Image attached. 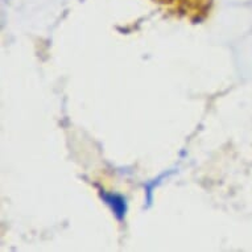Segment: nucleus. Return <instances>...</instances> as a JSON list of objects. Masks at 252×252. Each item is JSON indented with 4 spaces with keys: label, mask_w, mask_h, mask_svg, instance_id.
Instances as JSON below:
<instances>
[]
</instances>
